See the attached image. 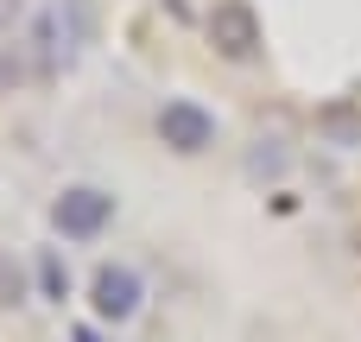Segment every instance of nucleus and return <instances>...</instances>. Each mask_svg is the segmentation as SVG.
I'll list each match as a JSON object with an SVG mask.
<instances>
[{
  "mask_svg": "<svg viewBox=\"0 0 361 342\" xmlns=\"http://www.w3.org/2000/svg\"><path fill=\"white\" fill-rule=\"evenodd\" d=\"M108 222H114V197L102 184H63L57 203H51V228L70 235V241H95Z\"/></svg>",
  "mask_w": 361,
  "mask_h": 342,
  "instance_id": "obj_1",
  "label": "nucleus"
},
{
  "mask_svg": "<svg viewBox=\"0 0 361 342\" xmlns=\"http://www.w3.org/2000/svg\"><path fill=\"white\" fill-rule=\"evenodd\" d=\"M32 44H38V57H44L51 70H63V63L76 57V44H82V6H76V0H51V6L32 19Z\"/></svg>",
  "mask_w": 361,
  "mask_h": 342,
  "instance_id": "obj_2",
  "label": "nucleus"
},
{
  "mask_svg": "<svg viewBox=\"0 0 361 342\" xmlns=\"http://www.w3.org/2000/svg\"><path fill=\"white\" fill-rule=\"evenodd\" d=\"M159 140L171 146V152H209L216 146V114L209 108H197V102H165L159 108Z\"/></svg>",
  "mask_w": 361,
  "mask_h": 342,
  "instance_id": "obj_3",
  "label": "nucleus"
},
{
  "mask_svg": "<svg viewBox=\"0 0 361 342\" xmlns=\"http://www.w3.org/2000/svg\"><path fill=\"white\" fill-rule=\"evenodd\" d=\"M209 44H216L222 57H254V51H260V19H254V6L222 0V6L209 13Z\"/></svg>",
  "mask_w": 361,
  "mask_h": 342,
  "instance_id": "obj_4",
  "label": "nucleus"
},
{
  "mask_svg": "<svg viewBox=\"0 0 361 342\" xmlns=\"http://www.w3.org/2000/svg\"><path fill=\"white\" fill-rule=\"evenodd\" d=\"M89 305H95L102 324H127L140 311V273L133 267H102L95 286H89Z\"/></svg>",
  "mask_w": 361,
  "mask_h": 342,
  "instance_id": "obj_5",
  "label": "nucleus"
},
{
  "mask_svg": "<svg viewBox=\"0 0 361 342\" xmlns=\"http://www.w3.org/2000/svg\"><path fill=\"white\" fill-rule=\"evenodd\" d=\"M38 279H44V292H51V298H63V292H70V273L57 267V254H44V260H38Z\"/></svg>",
  "mask_w": 361,
  "mask_h": 342,
  "instance_id": "obj_6",
  "label": "nucleus"
},
{
  "mask_svg": "<svg viewBox=\"0 0 361 342\" xmlns=\"http://www.w3.org/2000/svg\"><path fill=\"white\" fill-rule=\"evenodd\" d=\"M70 342H102V336H95L89 324H76V330H70Z\"/></svg>",
  "mask_w": 361,
  "mask_h": 342,
  "instance_id": "obj_7",
  "label": "nucleus"
}]
</instances>
